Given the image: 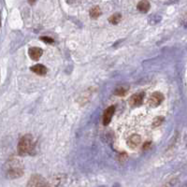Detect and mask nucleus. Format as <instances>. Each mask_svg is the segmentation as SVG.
Returning <instances> with one entry per match:
<instances>
[{"label": "nucleus", "instance_id": "nucleus-1", "mask_svg": "<svg viewBox=\"0 0 187 187\" xmlns=\"http://www.w3.org/2000/svg\"><path fill=\"white\" fill-rule=\"evenodd\" d=\"M34 146H35V143H34L33 137L31 135L24 136L18 143L17 151L19 155L24 156V155H29L33 151Z\"/></svg>", "mask_w": 187, "mask_h": 187}, {"label": "nucleus", "instance_id": "nucleus-2", "mask_svg": "<svg viewBox=\"0 0 187 187\" xmlns=\"http://www.w3.org/2000/svg\"><path fill=\"white\" fill-rule=\"evenodd\" d=\"M23 174L22 165L18 161H12L10 166H9V171L8 175L10 178H17L20 177Z\"/></svg>", "mask_w": 187, "mask_h": 187}, {"label": "nucleus", "instance_id": "nucleus-3", "mask_svg": "<svg viewBox=\"0 0 187 187\" xmlns=\"http://www.w3.org/2000/svg\"><path fill=\"white\" fill-rule=\"evenodd\" d=\"M164 95L162 93L160 92H155L153 95L151 96V97H150L149 99V105L153 107V108H155L157 106H159L163 100H164Z\"/></svg>", "mask_w": 187, "mask_h": 187}, {"label": "nucleus", "instance_id": "nucleus-4", "mask_svg": "<svg viewBox=\"0 0 187 187\" xmlns=\"http://www.w3.org/2000/svg\"><path fill=\"white\" fill-rule=\"evenodd\" d=\"M115 111V108L114 106H110L109 108H107L104 111V114H103V124L104 125H108L110 121H111V118L113 116V113Z\"/></svg>", "mask_w": 187, "mask_h": 187}, {"label": "nucleus", "instance_id": "nucleus-5", "mask_svg": "<svg viewBox=\"0 0 187 187\" xmlns=\"http://www.w3.org/2000/svg\"><path fill=\"white\" fill-rule=\"evenodd\" d=\"M143 97H144V93H138L135 94V95L131 96V97L129 98V105L135 107V106H139L141 105L142 101H143Z\"/></svg>", "mask_w": 187, "mask_h": 187}, {"label": "nucleus", "instance_id": "nucleus-6", "mask_svg": "<svg viewBox=\"0 0 187 187\" xmlns=\"http://www.w3.org/2000/svg\"><path fill=\"white\" fill-rule=\"evenodd\" d=\"M29 56H30V58L34 61H37L40 57H41V55L43 54V51L42 49L40 48H36V47H33V48H30L29 51Z\"/></svg>", "mask_w": 187, "mask_h": 187}, {"label": "nucleus", "instance_id": "nucleus-7", "mask_svg": "<svg viewBox=\"0 0 187 187\" xmlns=\"http://www.w3.org/2000/svg\"><path fill=\"white\" fill-rule=\"evenodd\" d=\"M141 142V138L139 135H132L130 136L127 139V145L131 148V149H135L137 148Z\"/></svg>", "mask_w": 187, "mask_h": 187}, {"label": "nucleus", "instance_id": "nucleus-8", "mask_svg": "<svg viewBox=\"0 0 187 187\" xmlns=\"http://www.w3.org/2000/svg\"><path fill=\"white\" fill-rule=\"evenodd\" d=\"M31 70H32L34 73H36V74H37V75H40V76H44V75L47 74V68H46V67H44L43 65H40V64L36 65V66H33V67H31Z\"/></svg>", "mask_w": 187, "mask_h": 187}, {"label": "nucleus", "instance_id": "nucleus-9", "mask_svg": "<svg viewBox=\"0 0 187 187\" xmlns=\"http://www.w3.org/2000/svg\"><path fill=\"white\" fill-rule=\"evenodd\" d=\"M138 10L140 11V12H143V13H146L149 11L150 8H151V5H150L148 0H141V1L138 4L137 6Z\"/></svg>", "mask_w": 187, "mask_h": 187}, {"label": "nucleus", "instance_id": "nucleus-10", "mask_svg": "<svg viewBox=\"0 0 187 187\" xmlns=\"http://www.w3.org/2000/svg\"><path fill=\"white\" fill-rule=\"evenodd\" d=\"M100 15H101V10L99 7L96 6L90 10V17L92 19H97Z\"/></svg>", "mask_w": 187, "mask_h": 187}, {"label": "nucleus", "instance_id": "nucleus-11", "mask_svg": "<svg viewBox=\"0 0 187 187\" xmlns=\"http://www.w3.org/2000/svg\"><path fill=\"white\" fill-rule=\"evenodd\" d=\"M121 19H122V16L120 13H114L113 15L109 18V22L112 25H117L121 21Z\"/></svg>", "mask_w": 187, "mask_h": 187}, {"label": "nucleus", "instance_id": "nucleus-12", "mask_svg": "<svg viewBox=\"0 0 187 187\" xmlns=\"http://www.w3.org/2000/svg\"><path fill=\"white\" fill-rule=\"evenodd\" d=\"M126 89L125 88H124V87H120V88H117L116 90H115V92H114V94L116 96H120V97H123V96H124L125 94H126Z\"/></svg>", "mask_w": 187, "mask_h": 187}, {"label": "nucleus", "instance_id": "nucleus-13", "mask_svg": "<svg viewBox=\"0 0 187 187\" xmlns=\"http://www.w3.org/2000/svg\"><path fill=\"white\" fill-rule=\"evenodd\" d=\"M164 120H165V118L164 117H162V116H159V117H157V118H155V120H154V124H153V126L154 127H155V126H159L163 122H164Z\"/></svg>", "mask_w": 187, "mask_h": 187}, {"label": "nucleus", "instance_id": "nucleus-14", "mask_svg": "<svg viewBox=\"0 0 187 187\" xmlns=\"http://www.w3.org/2000/svg\"><path fill=\"white\" fill-rule=\"evenodd\" d=\"M40 39H41V40H43L44 42H47V43H53V40L51 39V37H48V36H41Z\"/></svg>", "mask_w": 187, "mask_h": 187}, {"label": "nucleus", "instance_id": "nucleus-15", "mask_svg": "<svg viewBox=\"0 0 187 187\" xmlns=\"http://www.w3.org/2000/svg\"><path fill=\"white\" fill-rule=\"evenodd\" d=\"M150 145H151V142H145V144H144V146H143V149H144V150L147 149Z\"/></svg>", "mask_w": 187, "mask_h": 187}, {"label": "nucleus", "instance_id": "nucleus-16", "mask_svg": "<svg viewBox=\"0 0 187 187\" xmlns=\"http://www.w3.org/2000/svg\"><path fill=\"white\" fill-rule=\"evenodd\" d=\"M28 2H29L30 4H34V3L36 2V0H28Z\"/></svg>", "mask_w": 187, "mask_h": 187}]
</instances>
